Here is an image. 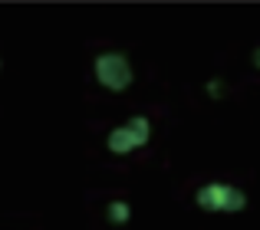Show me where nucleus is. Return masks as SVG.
Listing matches in <instances>:
<instances>
[{
    "instance_id": "f03ea898",
    "label": "nucleus",
    "mask_w": 260,
    "mask_h": 230,
    "mask_svg": "<svg viewBox=\"0 0 260 230\" xmlns=\"http://www.w3.org/2000/svg\"><path fill=\"white\" fill-rule=\"evenodd\" d=\"M112 220H125V207H122V204L112 207Z\"/></svg>"
},
{
    "instance_id": "f257e3e1",
    "label": "nucleus",
    "mask_w": 260,
    "mask_h": 230,
    "mask_svg": "<svg viewBox=\"0 0 260 230\" xmlns=\"http://www.w3.org/2000/svg\"><path fill=\"white\" fill-rule=\"evenodd\" d=\"M201 204L214 207V211H234V207L244 204V198L228 191V187H208V191H201Z\"/></svg>"
}]
</instances>
